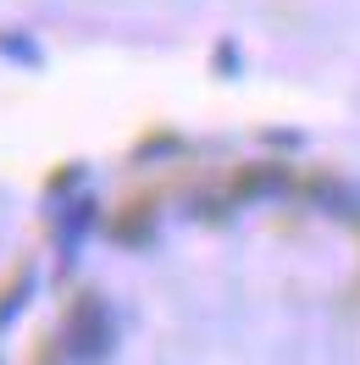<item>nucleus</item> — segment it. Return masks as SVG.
<instances>
[{
	"mask_svg": "<svg viewBox=\"0 0 360 365\" xmlns=\"http://www.w3.org/2000/svg\"><path fill=\"white\" fill-rule=\"evenodd\" d=\"M111 349H116L111 304L100 294H78L67 321H61V354H67L72 365H100V360H111Z\"/></svg>",
	"mask_w": 360,
	"mask_h": 365,
	"instance_id": "1",
	"label": "nucleus"
},
{
	"mask_svg": "<svg viewBox=\"0 0 360 365\" xmlns=\"http://www.w3.org/2000/svg\"><path fill=\"white\" fill-rule=\"evenodd\" d=\"M89 227H94V200H78L61 222V260H78V244L89 238Z\"/></svg>",
	"mask_w": 360,
	"mask_h": 365,
	"instance_id": "2",
	"label": "nucleus"
},
{
	"mask_svg": "<svg viewBox=\"0 0 360 365\" xmlns=\"http://www.w3.org/2000/svg\"><path fill=\"white\" fill-rule=\"evenodd\" d=\"M28 299H34V272H23L11 288H6V299H0V332H6V327L28 310Z\"/></svg>",
	"mask_w": 360,
	"mask_h": 365,
	"instance_id": "3",
	"label": "nucleus"
}]
</instances>
